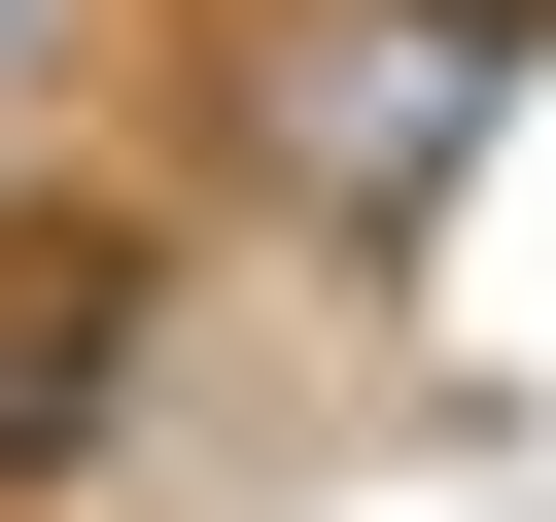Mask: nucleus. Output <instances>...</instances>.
<instances>
[{"label": "nucleus", "instance_id": "obj_1", "mask_svg": "<svg viewBox=\"0 0 556 522\" xmlns=\"http://www.w3.org/2000/svg\"><path fill=\"white\" fill-rule=\"evenodd\" d=\"M104 383V244H35V313H0V418H70Z\"/></svg>", "mask_w": 556, "mask_h": 522}]
</instances>
